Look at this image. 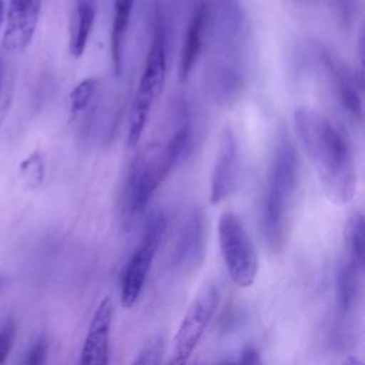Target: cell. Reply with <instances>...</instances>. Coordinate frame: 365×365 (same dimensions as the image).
<instances>
[{
  "label": "cell",
  "mask_w": 365,
  "mask_h": 365,
  "mask_svg": "<svg viewBox=\"0 0 365 365\" xmlns=\"http://www.w3.org/2000/svg\"><path fill=\"white\" fill-rule=\"evenodd\" d=\"M3 284H4V278L0 275V289L3 288Z\"/></svg>",
  "instance_id": "obj_30"
},
{
  "label": "cell",
  "mask_w": 365,
  "mask_h": 365,
  "mask_svg": "<svg viewBox=\"0 0 365 365\" xmlns=\"http://www.w3.org/2000/svg\"><path fill=\"white\" fill-rule=\"evenodd\" d=\"M221 365H234L231 361H225V362H222Z\"/></svg>",
  "instance_id": "obj_31"
},
{
  "label": "cell",
  "mask_w": 365,
  "mask_h": 365,
  "mask_svg": "<svg viewBox=\"0 0 365 365\" xmlns=\"http://www.w3.org/2000/svg\"><path fill=\"white\" fill-rule=\"evenodd\" d=\"M297 185L298 157L291 140L282 134L275 144L261 207V231L272 252H279L284 247L288 211Z\"/></svg>",
  "instance_id": "obj_2"
},
{
  "label": "cell",
  "mask_w": 365,
  "mask_h": 365,
  "mask_svg": "<svg viewBox=\"0 0 365 365\" xmlns=\"http://www.w3.org/2000/svg\"><path fill=\"white\" fill-rule=\"evenodd\" d=\"M96 0H76L70 20L68 48L73 57L83 56L96 20Z\"/></svg>",
  "instance_id": "obj_16"
},
{
  "label": "cell",
  "mask_w": 365,
  "mask_h": 365,
  "mask_svg": "<svg viewBox=\"0 0 365 365\" xmlns=\"http://www.w3.org/2000/svg\"><path fill=\"white\" fill-rule=\"evenodd\" d=\"M165 351V342L161 335L151 338L145 346L138 352L131 365H161V359Z\"/></svg>",
  "instance_id": "obj_22"
},
{
  "label": "cell",
  "mask_w": 365,
  "mask_h": 365,
  "mask_svg": "<svg viewBox=\"0 0 365 365\" xmlns=\"http://www.w3.org/2000/svg\"><path fill=\"white\" fill-rule=\"evenodd\" d=\"M204 215L200 210H194L181 228L175 247V262L187 268L201 264L204 258Z\"/></svg>",
  "instance_id": "obj_14"
},
{
  "label": "cell",
  "mask_w": 365,
  "mask_h": 365,
  "mask_svg": "<svg viewBox=\"0 0 365 365\" xmlns=\"http://www.w3.org/2000/svg\"><path fill=\"white\" fill-rule=\"evenodd\" d=\"M97 91V80L96 78H86L83 81H80L70 93V111L71 114H77L81 113L83 110H86L93 97L96 96Z\"/></svg>",
  "instance_id": "obj_21"
},
{
  "label": "cell",
  "mask_w": 365,
  "mask_h": 365,
  "mask_svg": "<svg viewBox=\"0 0 365 365\" xmlns=\"http://www.w3.org/2000/svg\"><path fill=\"white\" fill-rule=\"evenodd\" d=\"M218 242L221 257L231 281L248 288L258 274V257L244 224L231 211L222 212L218 221Z\"/></svg>",
  "instance_id": "obj_5"
},
{
  "label": "cell",
  "mask_w": 365,
  "mask_h": 365,
  "mask_svg": "<svg viewBox=\"0 0 365 365\" xmlns=\"http://www.w3.org/2000/svg\"><path fill=\"white\" fill-rule=\"evenodd\" d=\"M346 258L352 261L361 271L365 264V222L362 212H354L344 230Z\"/></svg>",
  "instance_id": "obj_19"
},
{
  "label": "cell",
  "mask_w": 365,
  "mask_h": 365,
  "mask_svg": "<svg viewBox=\"0 0 365 365\" xmlns=\"http://www.w3.org/2000/svg\"><path fill=\"white\" fill-rule=\"evenodd\" d=\"M41 10V0H10L3 47L10 53H20L31 43Z\"/></svg>",
  "instance_id": "obj_12"
},
{
  "label": "cell",
  "mask_w": 365,
  "mask_h": 365,
  "mask_svg": "<svg viewBox=\"0 0 365 365\" xmlns=\"http://www.w3.org/2000/svg\"><path fill=\"white\" fill-rule=\"evenodd\" d=\"M4 11H6V7H4V1L0 0V29L4 23Z\"/></svg>",
  "instance_id": "obj_28"
},
{
  "label": "cell",
  "mask_w": 365,
  "mask_h": 365,
  "mask_svg": "<svg viewBox=\"0 0 365 365\" xmlns=\"http://www.w3.org/2000/svg\"><path fill=\"white\" fill-rule=\"evenodd\" d=\"M204 87L218 104L234 101L244 87V74L238 61L215 58L204 71Z\"/></svg>",
  "instance_id": "obj_13"
},
{
  "label": "cell",
  "mask_w": 365,
  "mask_h": 365,
  "mask_svg": "<svg viewBox=\"0 0 365 365\" xmlns=\"http://www.w3.org/2000/svg\"><path fill=\"white\" fill-rule=\"evenodd\" d=\"M114 315L111 297H104L97 305L78 358V365H108L110 364V332Z\"/></svg>",
  "instance_id": "obj_11"
},
{
  "label": "cell",
  "mask_w": 365,
  "mask_h": 365,
  "mask_svg": "<svg viewBox=\"0 0 365 365\" xmlns=\"http://www.w3.org/2000/svg\"><path fill=\"white\" fill-rule=\"evenodd\" d=\"M167 41L168 27L164 10L160 4L155 7L154 26L151 46L145 58V66L134 94L130 117H128V133L127 143L130 147L137 145L140 141L148 114L161 93L167 71Z\"/></svg>",
  "instance_id": "obj_3"
},
{
  "label": "cell",
  "mask_w": 365,
  "mask_h": 365,
  "mask_svg": "<svg viewBox=\"0 0 365 365\" xmlns=\"http://www.w3.org/2000/svg\"><path fill=\"white\" fill-rule=\"evenodd\" d=\"M238 141L231 127H224L211 173L210 202L218 204L235 190L238 180Z\"/></svg>",
  "instance_id": "obj_10"
},
{
  "label": "cell",
  "mask_w": 365,
  "mask_h": 365,
  "mask_svg": "<svg viewBox=\"0 0 365 365\" xmlns=\"http://www.w3.org/2000/svg\"><path fill=\"white\" fill-rule=\"evenodd\" d=\"M294 123L327 198L336 205L349 202L356 191V171L345 134L327 115L309 107L295 110Z\"/></svg>",
  "instance_id": "obj_1"
},
{
  "label": "cell",
  "mask_w": 365,
  "mask_h": 365,
  "mask_svg": "<svg viewBox=\"0 0 365 365\" xmlns=\"http://www.w3.org/2000/svg\"><path fill=\"white\" fill-rule=\"evenodd\" d=\"M48 355V342L44 336H40L27 351L21 365H46Z\"/></svg>",
  "instance_id": "obj_24"
},
{
  "label": "cell",
  "mask_w": 365,
  "mask_h": 365,
  "mask_svg": "<svg viewBox=\"0 0 365 365\" xmlns=\"http://www.w3.org/2000/svg\"><path fill=\"white\" fill-rule=\"evenodd\" d=\"M207 34V6L201 3L194 10L187 31L184 37V44L181 47L180 58H178V77L180 81H185L202 50L204 37Z\"/></svg>",
  "instance_id": "obj_15"
},
{
  "label": "cell",
  "mask_w": 365,
  "mask_h": 365,
  "mask_svg": "<svg viewBox=\"0 0 365 365\" xmlns=\"http://www.w3.org/2000/svg\"><path fill=\"white\" fill-rule=\"evenodd\" d=\"M361 269L346 257L339 261L336 269V304L341 312H348L358 295Z\"/></svg>",
  "instance_id": "obj_18"
},
{
  "label": "cell",
  "mask_w": 365,
  "mask_h": 365,
  "mask_svg": "<svg viewBox=\"0 0 365 365\" xmlns=\"http://www.w3.org/2000/svg\"><path fill=\"white\" fill-rule=\"evenodd\" d=\"M175 167L164 144L150 143L131 161L120 194V212L130 222L138 217Z\"/></svg>",
  "instance_id": "obj_4"
},
{
  "label": "cell",
  "mask_w": 365,
  "mask_h": 365,
  "mask_svg": "<svg viewBox=\"0 0 365 365\" xmlns=\"http://www.w3.org/2000/svg\"><path fill=\"white\" fill-rule=\"evenodd\" d=\"M167 230L163 212L153 214L143 231V237L124 267L120 287V301L124 308H133L144 289L150 268Z\"/></svg>",
  "instance_id": "obj_6"
},
{
  "label": "cell",
  "mask_w": 365,
  "mask_h": 365,
  "mask_svg": "<svg viewBox=\"0 0 365 365\" xmlns=\"http://www.w3.org/2000/svg\"><path fill=\"white\" fill-rule=\"evenodd\" d=\"M317 53L324 66L336 98L339 100L341 106L346 113H349L354 118L362 120V73L354 74L345 64L341 61L329 48L324 47L322 44L317 46Z\"/></svg>",
  "instance_id": "obj_9"
},
{
  "label": "cell",
  "mask_w": 365,
  "mask_h": 365,
  "mask_svg": "<svg viewBox=\"0 0 365 365\" xmlns=\"http://www.w3.org/2000/svg\"><path fill=\"white\" fill-rule=\"evenodd\" d=\"M16 331L17 329L13 319H7L0 327V365H4V362L9 358V354L16 339Z\"/></svg>",
  "instance_id": "obj_23"
},
{
  "label": "cell",
  "mask_w": 365,
  "mask_h": 365,
  "mask_svg": "<svg viewBox=\"0 0 365 365\" xmlns=\"http://www.w3.org/2000/svg\"><path fill=\"white\" fill-rule=\"evenodd\" d=\"M207 31L218 50V58L238 61L247 36V20L240 0H210Z\"/></svg>",
  "instance_id": "obj_7"
},
{
  "label": "cell",
  "mask_w": 365,
  "mask_h": 365,
  "mask_svg": "<svg viewBox=\"0 0 365 365\" xmlns=\"http://www.w3.org/2000/svg\"><path fill=\"white\" fill-rule=\"evenodd\" d=\"M44 157L40 151L31 153L29 157H26L19 167V174L21 178L23 185L27 190L37 188L44 178Z\"/></svg>",
  "instance_id": "obj_20"
},
{
  "label": "cell",
  "mask_w": 365,
  "mask_h": 365,
  "mask_svg": "<svg viewBox=\"0 0 365 365\" xmlns=\"http://www.w3.org/2000/svg\"><path fill=\"white\" fill-rule=\"evenodd\" d=\"M334 4L342 24L349 26L354 16V0H334Z\"/></svg>",
  "instance_id": "obj_25"
},
{
  "label": "cell",
  "mask_w": 365,
  "mask_h": 365,
  "mask_svg": "<svg viewBox=\"0 0 365 365\" xmlns=\"http://www.w3.org/2000/svg\"><path fill=\"white\" fill-rule=\"evenodd\" d=\"M344 365H362V362H361L356 356H349V358L344 362Z\"/></svg>",
  "instance_id": "obj_27"
},
{
  "label": "cell",
  "mask_w": 365,
  "mask_h": 365,
  "mask_svg": "<svg viewBox=\"0 0 365 365\" xmlns=\"http://www.w3.org/2000/svg\"><path fill=\"white\" fill-rule=\"evenodd\" d=\"M134 0H114V13L111 23V36H110V51L111 63L115 76L123 73V50L124 38L130 24V16L133 11Z\"/></svg>",
  "instance_id": "obj_17"
},
{
  "label": "cell",
  "mask_w": 365,
  "mask_h": 365,
  "mask_svg": "<svg viewBox=\"0 0 365 365\" xmlns=\"http://www.w3.org/2000/svg\"><path fill=\"white\" fill-rule=\"evenodd\" d=\"M218 301L220 289L215 284H207L197 294L174 336V351L167 365H187L217 309Z\"/></svg>",
  "instance_id": "obj_8"
},
{
  "label": "cell",
  "mask_w": 365,
  "mask_h": 365,
  "mask_svg": "<svg viewBox=\"0 0 365 365\" xmlns=\"http://www.w3.org/2000/svg\"><path fill=\"white\" fill-rule=\"evenodd\" d=\"M238 365H264V364L261 361L259 352L252 345H247L241 351Z\"/></svg>",
  "instance_id": "obj_26"
},
{
  "label": "cell",
  "mask_w": 365,
  "mask_h": 365,
  "mask_svg": "<svg viewBox=\"0 0 365 365\" xmlns=\"http://www.w3.org/2000/svg\"><path fill=\"white\" fill-rule=\"evenodd\" d=\"M3 77H4V63H3V57H1V54H0V91H1Z\"/></svg>",
  "instance_id": "obj_29"
}]
</instances>
